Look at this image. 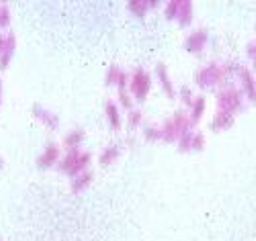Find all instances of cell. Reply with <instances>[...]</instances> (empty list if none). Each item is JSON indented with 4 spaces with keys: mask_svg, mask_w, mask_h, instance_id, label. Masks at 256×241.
<instances>
[{
    "mask_svg": "<svg viewBox=\"0 0 256 241\" xmlns=\"http://www.w3.org/2000/svg\"><path fill=\"white\" fill-rule=\"evenodd\" d=\"M90 162H92L90 151L72 149V151H68L64 158H60V162H58V170H60L62 174H68V176L76 178L78 174H82V172H86V170H88Z\"/></svg>",
    "mask_w": 256,
    "mask_h": 241,
    "instance_id": "1",
    "label": "cell"
},
{
    "mask_svg": "<svg viewBox=\"0 0 256 241\" xmlns=\"http://www.w3.org/2000/svg\"><path fill=\"white\" fill-rule=\"evenodd\" d=\"M150 88H152L150 76H148L146 70L138 68V70L130 76V94H134L138 102H144V100L148 98V94H150Z\"/></svg>",
    "mask_w": 256,
    "mask_h": 241,
    "instance_id": "2",
    "label": "cell"
},
{
    "mask_svg": "<svg viewBox=\"0 0 256 241\" xmlns=\"http://www.w3.org/2000/svg\"><path fill=\"white\" fill-rule=\"evenodd\" d=\"M188 125H190V121H186L184 115L176 113L170 121H166L164 127L160 129V131H162V139H166V141H176V139H180L184 133H188Z\"/></svg>",
    "mask_w": 256,
    "mask_h": 241,
    "instance_id": "3",
    "label": "cell"
},
{
    "mask_svg": "<svg viewBox=\"0 0 256 241\" xmlns=\"http://www.w3.org/2000/svg\"><path fill=\"white\" fill-rule=\"evenodd\" d=\"M14 49H16V37H14V33L0 35V70L8 68Z\"/></svg>",
    "mask_w": 256,
    "mask_h": 241,
    "instance_id": "4",
    "label": "cell"
},
{
    "mask_svg": "<svg viewBox=\"0 0 256 241\" xmlns=\"http://www.w3.org/2000/svg\"><path fill=\"white\" fill-rule=\"evenodd\" d=\"M130 76L123 72L119 65H111L109 72H106V86H117L119 90H130Z\"/></svg>",
    "mask_w": 256,
    "mask_h": 241,
    "instance_id": "5",
    "label": "cell"
},
{
    "mask_svg": "<svg viewBox=\"0 0 256 241\" xmlns=\"http://www.w3.org/2000/svg\"><path fill=\"white\" fill-rule=\"evenodd\" d=\"M222 78V70L218 68V65H207L205 70H201L199 74H195V82L199 86H203V88H209V86L218 84Z\"/></svg>",
    "mask_w": 256,
    "mask_h": 241,
    "instance_id": "6",
    "label": "cell"
},
{
    "mask_svg": "<svg viewBox=\"0 0 256 241\" xmlns=\"http://www.w3.org/2000/svg\"><path fill=\"white\" fill-rule=\"evenodd\" d=\"M60 147L56 145V143H50L46 149H44V153L37 158V166L41 168V170H48V168H52V166H56L58 162H60Z\"/></svg>",
    "mask_w": 256,
    "mask_h": 241,
    "instance_id": "7",
    "label": "cell"
},
{
    "mask_svg": "<svg viewBox=\"0 0 256 241\" xmlns=\"http://www.w3.org/2000/svg\"><path fill=\"white\" fill-rule=\"evenodd\" d=\"M31 113H33V117H35L39 123H44V125H46V127H50L52 131H54V129H58V125H60L58 115H54L52 111H48L46 106H41V104H33Z\"/></svg>",
    "mask_w": 256,
    "mask_h": 241,
    "instance_id": "8",
    "label": "cell"
},
{
    "mask_svg": "<svg viewBox=\"0 0 256 241\" xmlns=\"http://www.w3.org/2000/svg\"><path fill=\"white\" fill-rule=\"evenodd\" d=\"M104 111H106V119H109V127H111V129H115V131H119V129H121V115H119L117 102L106 100Z\"/></svg>",
    "mask_w": 256,
    "mask_h": 241,
    "instance_id": "9",
    "label": "cell"
},
{
    "mask_svg": "<svg viewBox=\"0 0 256 241\" xmlns=\"http://www.w3.org/2000/svg\"><path fill=\"white\" fill-rule=\"evenodd\" d=\"M218 100H220L222 111L230 113V106H238V104H240V94H238L236 90H224Z\"/></svg>",
    "mask_w": 256,
    "mask_h": 241,
    "instance_id": "10",
    "label": "cell"
},
{
    "mask_svg": "<svg viewBox=\"0 0 256 241\" xmlns=\"http://www.w3.org/2000/svg\"><path fill=\"white\" fill-rule=\"evenodd\" d=\"M205 43H207V33L205 31H195L186 39V49L188 51H201L205 47Z\"/></svg>",
    "mask_w": 256,
    "mask_h": 241,
    "instance_id": "11",
    "label": "cell"
},
{
    "mask_svg": "<svg viewBox=\"0 0 256 241\" xmlns=\"http://www.w3.org/2000/svg\"><path fill=\"white\" fill-rule=\"evenodd\" d=\"M156 76H158V80L162 82L166 94H168L170 98H174L176 92H174V88H172V82H170V78H168V70H166L164 63H158V65H156Z\"/></svg>",
    "mask_w": 256,
    "mask_h": 241,
    "instance_id": "12",
    "label": "cell"
},
{
    "mask_svg": "<svg viewBox=\"0 0 256 241\" xmlns=\"http://www.w3.org/2000/svg\"><path fill=\"white\" fill-rule=\"evenodd\" d=\"M84 129H74L72 133H68L66 135V139H64V147H66L68 151H72V149H78V145L84 141Z\"/></svg>",
    "mask_w": 256,
    "mask_h": 241,
    "instance_id": "13",
    "label": "cell"
},
{
    "mask_svg": "<svg viewBox=\"0 0 256 241\" xmlns=\"http://www.w3.org/2000/svg\"><path fill=\"white\" fill-rule=\"evenodd\" d=\"M119 153H121V147L115 143V145H109V147H106L102 153H100V158H98V162H100V166H111L117 158H119Z\"/></svg>",
    "mask_w": 256,
    "mask_h": 241,
    "instance_id": "14",
    "label": "cell"
},
{
    "mask_svg": "<svg viewBox=\"0 0 256 241\" xmlns=\"http://www.w3.org/2000/svg\"><path fill=\"white\" fill-rule=\"evenodd\" d=\"M92 172L90 170H86V172H82V174H78L76 178H72V190L74 192H80V190H84L86 186H90V182H92Z\"/></svg>",
    "mask_w": 256,
    "mask_h": 241,
    "instance_id": "15",
    "label": "cell"
},
{
    "mask_svg": "<svg viewBox=\"0 0 256 241\" xmlns=\"http://www.w3.org/2000/svg\"><path fill=\"white\" fill-rule=\"evenodd\" d=\"M176 20H178V23H180L182 27L190 25V20H193V4H190V2H180Z\"/></svg>",
    "mask_w": 256,
    "mask_h": 241,
    "instance_id": "16",
    "label": "cell"
},
{
    "mask_svg": "<svg viewBox=\"0 0 256 241\" xmlns=\"http://www.w3.org/2000/svg\"><path fill=\"white\" fill-rule=\"evenodd\" d=\"M152 6H154V2H148V0H132V2H127V8H130V12L138 14V16H144Z\"/></svg>",
    "mask_w": 256,
    "mask_h": 241,
    "instance_id": "17",
    "label": "cell"
},
{
    "mask_svg": "<svg viewBox=\"0 0 256 241\" xmlns=\"http://www.w3.org/2000/svg\"><path fill=\"white\" fill-rule=\"evenodd\" d=\"M190 106H193V113H190V123H197V121L201 119L203 111H205V98H203V96H199L197 100L190 102Z\"/></svg>",
    "mask_w": 256,
    "mask_h": 241,
    "instance_id": "18",
    "label": "cell"
},
{
    "mask_svg": "<svg viewBox=\"0 0 256 241\" xmlns=\"http://www.w3.org/2000/svg\"><path fill=\"white\" fill-rule=\"evenodd\" d=\"M230 125H232V115L226 113V111H220L218 117H216V121L211 123L213 129H224V127H230Z\"/></svg>",
    "mask_w": 256,
    "mask_h": 241,
    "instance_id": "19",
    "label": "cell"
},
{
    "mask_svg": "<svg viewBox=\"0 0 256 241\" xmlns=\"http://www.w3.org/2000/svg\"><path fill=\"white\" fill-rule=\"evenodd\" d=\"M10 25V8L8 4H0V29H6Z\"/></svg>",
    "mask_w": 256,
    "mask_h": 241,
    "instance_id": "20",
    "label": "cell"
},
{
    "mask_svg": "<svg viewBox=\"0 0 256 241\" xmlns=\"http://www.w3.org/2000/svg\"><path fill=\"white\" fill-rule=\"evenodd\" d=\"M119 104L127 111H134V102H132V94L130 90H119Z\"/></svg>",
    "mask_w": 256,
    "mask_h": 241,
    "instance_id": "21",
    "label": "cell"
},
{
    "mask_svg": "<svg viewBox=\"0 0 256 241\" xmlns=\"http://www.w3.org/2000/svg\"><path fill=\"white\" fill-rule=\"evenodd\" d=\"M146 139L148 141H158V139H162V131H160V127H146Z\"/></svg>",
    "mask_w": 256,
    "mask_h": 241,
    "instance_id": "22",
    "label": "cell"
},
{
    "mask_svg": "<svg viewBox=\"0 0 256 241\" xmlns=\"http://www.w3.org/2000/svg\"><path fill=\"white\" fill-rule=\"evenodd\" d=\"M142 121H144L142 111H138V108H134V111H130V127H132V129L140 127V125H142Z\"/></svg>",
    "mask_w": 256,
    "mask_h": 241,
    "instance_id": "23",
    "label": "cell"
},
{
    "mask_svg": "<svg viewBox=\"0 0 256 241\" xmlns=\"http://www.w3.org/2000/svg\"><path fill=\"white\" fill-rule=\"evenodd\" d=\"M178 6H180V2H170L166 6V16L168 18H176L178 16Z\"/></svg>",
    "mask_w": 256,
    "mask_h": 241,
    "instance_id": "24",
    "label": "cell"
},
{
    "mask_svg": "<svg viewBox=\"0 0 256 241\" xmlns=\"http://www.w3.org/2000/svg\"><path fill=\"white\" fill-rule=\"evenodd\" d=\"M180 96H182V100H184L186 104H190V92H188V88H182V90H180Z\"/></svg>",
    "mask_w": 256,
    "mask_h": 241,
    "instance_id": "25",
    "label": "cell"
},
{
    "mask_svg": "<svg viewBox=\"0 0 256 241\" xmlns=\"http://www.w3.org/2000/svg\"><path fill=\"white\" fill-rule=\"evenodd\" d=\"M0 104H2V82H0Z\"/></svg>",
    "mask_w": 256,
    "mask_h": 241,
    "instance_id": "26",
    "label": "cell"
},
{
    "mask_svg": "<svg viewBox=\"0 0 256 241\" xmlns=\"http://www.w3.org/2000/svg\"><path fill=\"white\" fill-rule=\"evenodd\" d=\"M2 168H4V160H2V158H0V170H2Z\"/></svg>",
    "mask_w": 256,
    "mask_h": 241,
    "instance_id": "27",
    "label": "cell"
}]
</instances>
